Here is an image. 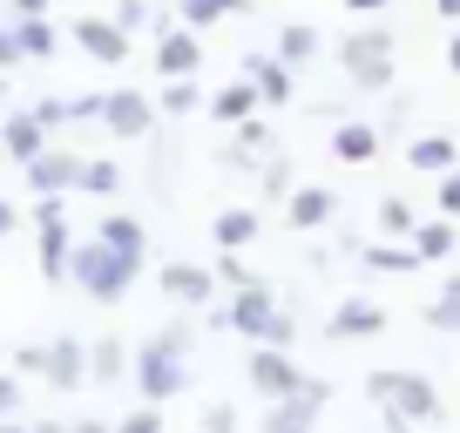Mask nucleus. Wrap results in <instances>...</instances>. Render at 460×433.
I'll return each instance as SVG.
<instances>
[{
  "instance_id": "obj_1",
  "label": "nucleus",
  "mask_w": 460,
  "mask_h": 433,
  "mask_svg": "<svg viewBox=\"0 0 460 433\" xmlns=\"http://www.w3.org/2000/svg\"><path fill=\"white\" fill-rule=\"evenodd\" d=\"M210 332H237V339H251V346H278V352L298 346V325H291V312L278 305L271 285L224 291V305L210 312Z\"/></svg>"
},
{
  "instance_id": "obj_2",
  "label": "nucleus",
  "mask_w": 460,
  "mask_h": 433,
  "mask_svg": "<svg viewBox=\"0 0 460 433\" xmlns=\"http://www.w3.org/2000/svg\"><path fill=\"white\" fill-rule=\"evenodd\" d=\"M366 400L386 413V433H420L440 420V393H433L427 373H366Z\"/></svg>"
},
{
  "instance_id": "obj_3",
  "label": "nucleus",
  "mask_w": 460,
  "mask_h": 433,
  "mask_svg": "<svg viewBox=\"0 0 460 433\" xmlns=\"http://www.w3.org/2000/svg\"><path fill=\"white\" fill-rule=\"evenodd\" d=\"M68 278H75V291H88L95 305H122V298H129V285L143 278V264L122 258V251L102 244V237H88V244H75Z\"/></svg>"
},
{
  "instance_id": "obj_4",
  "label": "nucleus",
  "mask_w": 460,
  "mask_h": 433,
  "mask_svg": "<svg viewBox=\"0 0 460 433\" xmlns=\"http://www.w3.org/2000/svg\"><path fill=\"white\" fill-rule=\"evenodd\" d=\"M400 34L393 28H359V34H345L339 48H332V61L345 68V82L366 88V95H379V88H393V68H400Z\"/></svg>"
},
{
  "instance_id": "obj_5",
  "label": "nucleus",
  "mask_w": 460,
  "mask_h": 433,
  "mask_svg": "<svg viewBox=\"0 0 460 433\" xmlns=\"http://www.w3.org/2000/svg\"><path fill=\"white\" fill-rule=\"evenodd\" d=\"M183 386H190V346H176L170 332L143 339V346H136V393H143L149 406H170Z\"/></svg>"
},
{
  "instance_id": "obj_6",
  "label": "nucleus",
  "mask_w": 460,
  "mask_h": 433,
  "mask_svg": "<svg viewBox=\"0 0 460 433\" xmlns=\"http://www.w3.org/2000/svg\"><path fill=\"white\" fill-rule=\"evenodd\" d=\"M244 379H251V393H258V400L271 406V400H291V393H298L312 373H305V366L291 359V352H278V346H251V366H244Z\"/></svg>"
},
{
  "instance_id": "obj_7",
  "label": "nucleus",
  "mask_w": 460,
  "mask_h": 433,
  "mask_svg": "<svg viewBox=\"0 0 460 433\" xmlns=\"http://www.w3.org/2000/svg\"><path fill=\"white\" fill-rule=\"evenodd\" d=\"M156 285H163V298H170V305H183V312H210V305H217V291H224L210 264H190V258H170V264L156 271Z\"/></svg>"
},
{
  "instance_id": "obj_8",
  "label": "nucleus",
  "mask_w": 460,
  "mask_h": 433,
  "mask_svg": "<svg viewBox=\"0 0 460 433\" xmlns=\"http://www.w3.org/2000/svg\"><path fill=\"white\" fill-rule=\"evenodd\" d=\"M325 400H332V386L312 373L291 400H271V406H264V427H258V433H312L318 413H325Z\"/></svg>"
},
{
  "instance_id": "obj_9",
  "label": "nucleus",
  "mask_w": 460,
  "mask_h": 433,
  "mask_svg": "<svg viewBox=\"0 0 460 433\" xmlns=\"http://www.w3.org/2000/svg\"><path fill=\"white\" fill-rule=\"evenodd\" d=\"M102 129L122 136V143H143V136L156 129V102H149L143 88H109V95H102Z\"/></svg>"
},
{
  "instance_id": "obj_10",
  "label": "nucleus",
  "mask_w": 460,
  "mask_h": 433,
  "mask_svg": "<svg viewBox=\"0 0 460 433\" xmlns=\"http://www.w3.org/2000/svg\"><path fill=\"white\" fill-rule=\"evenodd\" d=\"M82 163H88V156H75V149H55V143H48L21 176H28L34 197H75V190H82Z\"/></svg>"
},
{
  "instance_id": "obj_11",
  "label": "nucleus",
  "mask_w": 460,
  "mask_h": 433,
  "mask_svg": "<svg viewBox=\"0 0 460 433\" xmlns=\"http://www.w3.org/2000/svg\"><path fill=\"white\" fill-rule=\"evenodd\" d=\"M75 48H82L88 61H102V68H122V61H129V34L115 28L109 14H82L75 21Z\"/></svg>"
},
{
  "instance_id": "obj_12",
  "label": "nucleus",
  "mask_w": 460,
  "mask_h": 433,
  "mask_svg": "<svg viewBox=\"0 0 460 433\" xmlns=\"http://www.w3.org/2000/svg\"><path fill=\"white\" fill-rule=\"evenodd\" d=\"M386 332V305H373V298H339L332 305V325H325V339H379Z\"/></svg>"
},
{
  "instance_id": "obj_13",
  "label": "nucleus",
  "mask_w": 460,
  "mask_h": 433,
  "mask_svg": "<svg viewBox=\"0 0 460 433\" xmlns=\"http://www.w3.org/2000/svg\"><path fill=\"white\" fill-rule=\"evenodd\" d=\"M156 75L163 82H183V75H197L203 68V41H197V28H170V34H156Z\"/></svg>"
},
{
  "instance_id": "obj_14",
  "label": "nucleus",
  "mask_w": 460,
  "mask_h": 433,
  "mask_svg": "<svg viewBox=\"0 0 460 433\" xmlns=\"http://www.w3.org/2000/svg\"><path fill=\"white\" fill-rule=\"evenodd\" d=\"M285 216H291V231H325L332 216H339V190L332 183H298L285 197Z\"/></svg>"
},
{
  "instance_id": "obj_15",
  "label": "nucleus",
  "mask_w": 460,
  "mask_h": 433,
  "mask_svg": "<svg viewBox=\"0 0 460 433\" xmlns=\"http://www.w3.org/2000/svg\"><path fill=\"white\" fill-rule=\"evenodd\" d=\"M41 379H48L55 393L88 386V346H82V339H68V332H61V339H48V366H41Z\"/></svg>"
},
{
  "instance_id": "obj_16",
  "label": "nucleus",
  "mask_w": 460,
  "mask_h": 433,
  "mask_svg": "<svg viewBox=\"0 0 460 433\" xmlns=\"http://www.w3.org/2000/svg\"><path fill=\"white\" fill-rule=\"evenodd\" d=\"M237 75H251V82H258L264 109H285L291 88H298V68H285L278 55H244V61H237Z\"/></svg>"
},
{
  "instance_id": "obj_17",
  "label": "nucleus",
  "mask_w": 460,
  "mask_h": 433,
  "mask_svg": "<svg viewBox=\"0 0 460 433\" xmlns=\"http://www.w3.org/2000/svg\"><path fill=\"white\" fill-rule=\"evenodd\" d=\"M0 136H7V156H14L21 170H28V163L41 156L48 143H55V136H48V122L34 116V109H14V116H0Z\"/></svg>"
},
{
  "instance_id": "obj_18",
  "label": "nucleus",
  "mask_w": 460,
  "mask_h": 433,
  "mask_svg": "<svg viewBox=\"0 0 460 433\" xmlns=\"http://www.w3.org/2000/svg\"><path fill=\"white\" fill-rule=\"evenodd\" d=\"M258 109H264L258 82H251V75H237L230 88H217V95H210V109H203V116H210V122H224V129H237V122H251Z\"/></svg>"
},
{
  "instance_id": "obj_19",
  "label": "nucleus",
  "mask_w": 460,
  "mask_h": 433,
  "mask_svg": "<svg viewBox=\"0 0 460 433\" xmlns=\"http://www.w3.org/2000/svg\"><path fill=\"white\" fill-rule=\"evenodd\" d=\"M278 61H285V68H312L318 55H325V34H318V21H285V28H278V48H271Z\"/></svg>"
},
{
  "instance_id": "obj_20",
  "label": "nucleus",
  "mask_w": 460,
  "mask_h": 433,
  "mask_svg": "<svg viewBox=\"0 0 460 433\" xmlns=\"http://www.w3.org/2000/svg\"><path fill=\"white\" fill-rule=\"evenodd\" d=\"M359 264L366 271H386V278H406V271H420V251H413V237H373V244H359Z\"/></svg>"
},
{
  "instance_id": "obj_21",
  "label": "nucleus",
  "mask_w": 460,
  "mask_h": 433,
  "mask_svg": "<svg viewBox=\"0 0 460 433\" xmlns=\"http://www.w3.org/2000/svg\"><path fill=\"white\" fill-rule=\"evenodd\" d=\"M379 143H386V129H379V122H359V116H345L339 129H332V156L339 163H373Z\"/></svg>"
},
{
  "instance_id": "obj_22",
  "label": "nucleus",
  "mask_w": 460,
  "mask_h": 433,
  "mask_svg": "<svg viewBox=\"0 0 460 433\" xmlns=\"http://www.w3.org/2000/svg\"><path fill=\"white\" fill-rule=\"evenodd\" d=\"M406 163L440 183L447 170H460V143H454V136H413V143H406Z\"/></svg>"
},
{
  "instance_id": "obj_23",
  "label": "nucleus",
  "mask_w": 460,
  "mask_h": 433,
  "mask_svg": "<svg viewBox=\"0 0 460 433\" xmlns=\"http://www.w3.org/2000/svg\"><path fill=\"white\" fill-rule=\"evenodd\" d=\"M258 231H264V216L251 210V203H230V210H217V216H210V237H217V251H244Z\"/></svg>"
},
{
  "instance_id": "obj_24",
  "label": "nucleus",
  "mask_w": 460,
  "mask_h": 433,
  "mask_svg": "<svg viewBox=\"0 0 460 433\" xmlns=\"http://www.w3.org/2000/svg\"><path fill=\"white\" fill-rule=\"evenodd\" d=\"M95 237H102V244H115L122 258H136L149 271V231H143V216H122V210H115V216H102Z\"/></svg>"
},
{
  "instance_id": "obj_25",
  "label": "nucleus",
  "mask_w": 460,
  "mask_h": 433,
  "mask_svg": "<svg viewBox=\"0 0 460 433\" xmlns=\"http://www.w3.org/2000/svg\"><path fill=\"white\" fill-rule=\"evenodd\" d=\"M203 109H210V95L197 88V75H183V82H163V88H156V116H170V122L203 116Z\"/></svg>"
},
{
  "instance_id": "obj_26",
  "label": "nucleus",
  "mask_w": 460,
  "mask_h": 433,
  "mask_svg": "<svg viewBox=\"0 0 460 433\" xmlns=\"http://www.w3.org/2000/svg\"><path fill=\"white\" fill-rule=\"evenodd\" d=\"M454 244H460L454 216H420V231H413V251H420L427 264H447V258H454Z\"/></svg>"
},
{
  "instance_id": "obj_27",
  "label": "nucleus",
  "mask_w": 460,
  "mask_h": 433,
  "mask_svg": "<svg viewBox=\"0 0 460 433\" xmlns=\"http://www.w3.org/2000/svg\"><path fill=\"white\" fill-rule=\"evenodd\" d=\"M122 373H129V352H122V339H95V346H88V386H115Z\"/></svg>"
},
{
  "instance_id": "obj_28",
  "label": "nucleus",
  "mask_w": 460,
  "mask_h": 433,
  "mask_svg": "<svg viewBox=\"0 0 460 433\" xmlns=\"http://www.w3.org/2000/svg\"><path fill=\"white\" fill-rule=\"evenodd\" d=\"M251 0H176V21H183V28H217V21H230V14H244Z\"/></svg>"
},
{
  "instance_id": "obj_29",
  "label": "nucleus",
  "mask_w": 460,
  "mask_h": 433,
  "mask_svg": "<svg viewBox=\"0 0 460 433\" xmlns=\"http://www.w3.org/2000/svg\"><path fill=\"white\" fill-rule=\"evenodd\" d=\"M427 325H433V332H454V339H460V271L447 278L440 291H433V305H427Z\"/></svg>"
},
{
  "instance_id": "obj_30",
  "label": "nucleus",
  "mask_w": 460,
  "mask_h": 433,
  "mask_svg": "<svg viewBox=\"0 0 460 433\" xmlns=\"http://www.w3.org/2000/svg\"><path fill=\"white\" fill-rule=\"evenodd\" d=\"M14 28H21V55L28 61H55V48H61L55 21H14Z\"/></svg>"
},
{
  "instance_id": "obj_31",
  "label": "nucleus",
  "mask_w": 460,
  "mask_h": 433,
  "mask_svg": "<svg viewBox=\"0 0 460 433\" xmlns=\"http://www.w3.org/2000/svg\"><path fill=\"white\" fill-rule=\"evenodd\" d=\"M34 237H68V197H34Z\"/></svg>"
},
{
  "instance_id": "obj_32",
  "label": "nucleus",
  "mask_w": 460,
  "mask_h": 433,
  "mask_svg": "<svg viewBox=\"0 0 460 433\" xmlns=\"http://www.w3.org/2000/svg\"><path fill=\"white\" fill-rule=\"evenodd\" d=\"M379 231H386V237H413L420 231L413 203H406V197H379Z\"/></svg>"
},
{
  "instance_id": "obj_33",
  "label": "nucleus",
  "mask_w": 460,
  "mask_h": 433,
  "mask_svg": "<svg viewBox=\"0 0 460 433\" xmlns=\"http://www.w3.org/2000/svg\"><path fill=\"white\" fill-rule=\"evenodd\" d=\"M82 190L88 197H115V190H122V170H115L109 156H88L82 163Z\"/></svg>"
},
{
  "instance_id": "obj_34",
  "label": "nucleus",
  "mask_w": 460,
  "mask_h": 433,
  "mask_svg": "<svg viewBox=\"0 0 460 433\" xmlns=\"http://www.w3.org/2000/svg\"><path fill=\"white\" fill-rule=\"evenodd\" d=\"M210 271H217V285H224V291H251V285H264V278L251 271V264L237 258V251H224V258H217Z\"/></svg>"
},
{
  "instance_id": "obj_35",
  "label": "nucleus",
  "mask_w": 460,
  "mask_h": 433,
  "mask_svg": "<svg viewBox=\"0 0 460 433\" xmlns=\"http://www.w3.org/2000/svg\"><path fill=\"white\" fill-rule=\"evenodd\" d=\"M230 149H244V156H258V163H264V149H271V122H264V116L237 122V143H230Z\"/></svg>"
},
{
  "instance_id": "obj_36",
  "label": "nucleus",
  "mask_w": 460,
  "mask_h": 433,
  "mask_svg": "<svg viewBox=\"0 0 460 433\" xmlns=\"http://www.w3.org/2000/svg\"><path fill=\"white\" fill-rule=\"evenodd\" d=\"M115 433H163V406H129V413H122V420H115Z\"/></svg>"
},
{
  "instance_id": "obj_37",
  "label": "nucleus",
  "mask_w": 460,
  "mask_h": 433,
  "mask_svg": "<svg viewBox=\"0 0 460 433\" xmlns=\"http://www.w3.org/2000/svg\"><path fill=\"white\" fill-rule=\"evenodd\" d=\"M34 116H41L48 136H55V129H68V122H75V102L68 95H41V102H34Z\"/></svg>"
},
{
  "instance_id": "obj_38",
  "label": "nucleus",
  "mask_w": 460,
  "mask_h": 433,
  "mask_svg": "<svg viewBox=\"0 0 460 433\" xmlns=\"http://www.w3.org/2000/svg\"><path fill=\"white\" fill-rule=\"evenodd\" d=\"M258 183H264V197H291V170H285V156H264V170H258Z\"/></svg>"
},
{
  "instance_id": "obj_39",
  "label": "nucleus",
  "mask_w": 460,
  "mask_h": 433,
  "mask_svg": "<svg viewBox=\"0 0 460 433\" xmlns=\"http://www.w3.org/2000/svg\"><path fill=\"white\" fill-rule=\"evenodd\" d=\"M21 61H28V55H21V28H14V21H0V75L21 68Z\"/></svg>"
},
{
  "instance_id": "obj_40",
  "label": "nucleus",
  "mask_w": 460,
  "mask_h": 433,
  "mask_svg": "<svg viewBox=\"0 0 460 433\" xmlns=\"http://www.w3.org/2000/svg\"><path fill=\"white\" fill-rule=\"evenodd\" d=\"M433 203H440V216H454V224H460V170H447V176H440Z\"/></svg>"
},
{
  "instance_id": "obj_41",
  "label": "nucleus",
  "mask_w": 460,
  "mask_h": 433,
  "mask_svg": "<svg viewBox=\"0 0 460 433\" xmlns=\"http://www.w3.org/2000/svg\"><path fill=\"white\" fill-rule=\"evenodd\" d=\"M203 433H237V406L210 400V406H203Z\"/></svg>"
},
{
  "instance_id": "obj_42",
  "label": "nucleus",
  "mask_w": 460,
  "mask_h": 433,
  "mask_svg": "<svg viewBox=\"0 0 460 433\" xmlns=\"http://www.w3.org/2000/svg\"><path fill=\"white\" fill-rule=\"evenodd\" d=\"M102 95H109V88H82V95H68L75 102V122H102Z\"/></svg>"
},
{
  "instance_id": "obj_43",
  "label": "nucleus",
  "mask_w": 460,
  "mask_h": 433,
  "mask_svg": "<svg viewBox=\"0 0 460 433\" xmlns=\"http://www.w3.org/2000/svg\"><path fill=\"white\" fill-rule=\"evenodd\" d=\"M0 420H21V379L0 373Z\"/></svg>"
},
{
  "instance_id": "obj_44",
  "label": "nucleus",
  "mask_w": 460,
  "mask_h": 433,
  "mask_svg": "<svg viewBox=\"0 0 460 433\" xmlns=\"http://www.w3.org/2000/svg\"><path fill=\"white\" fill-rule=\"evenodd\" d=\"M21 224H28V216H21V203H14V197H0V237H14Z\"/></svg>"
},
{
  "instance_id": "obj_45",
  "label": "nucleus",
  "mask_w": 460,
  "mask_h": 433,
  "mask_svg": "<svg viewBox=\"0 0 460 433\" xmlns=\"http://www.w3.org/2000/svg\"><path fill=\"white\" fill-rule=\"evenodd\" d=\"M7 7H14V21H48V7H55V0H7Z\"/></svg>"
},
{
  "instance_id": "obj_46",
  "label": "nucleus",
  "mask_w": 460,
  "mask_h": 433,
  "mask_svg": "<svg viewBox=\"0 0 460 433\" xmlns=\"http://www.w3.org/2000/svg\"><path fill=\"white\" fill-rule=\"evenodd\" d=\"M393 0H345V14H359V21H373V14H386Z\"/></svg>"
},
{
  "instance_id": "obj_47",
  "label": "nucleus",
  "mask_w": 460,
  "mask_h": 433,
  "mask_svg": "<svg viewBox=\"0 0 460 433\" xmlns=\"http://www.w3.org/2000/svg\"><path fill=\"white\" fill-rule=\"evenodd\" d=\"M14 366H28V373H41V366H48V346H21V352H14Z\"/></svg>"
},
{
  "instance_id": "obj_48",
  "label": "nucleus",
  "mask_w": 460,
  "mask_h": 433,
  "mask_svg": "<svg viewBox=\"0 0 460 433\" xmlns=\"http://www.w3.org/2000/svg\"><path fill=\"white\" fill-rule=\"evenodd\" d=\"M433 14H440L447 28H460V0H433Z\"/></svg>"
},
{
  "instance_id": "obj_49",
  "label": "nucleus",
  "mask_w": 460,
  "mask_h": 433,
  "mask_svg": "<svg viewBox=\"0 0 460 433\" xmlns=\"http://www.w3.org/2000/svg\"><path fill=\"white\" fill-rule=\"evenodd\" d=\"M68 433H115V427H102V420H95V413H82V420H75V427H68Z\"/></svg>"
},
{
  "instance_id": "obj_50",
  "label": "nucleus",
  "mask_w": 460,
  "mask_h": 433,
  "mask_svg": "<svg viewBox=\"0 0 460 433\" xmlns=\"http://www.w3.org/2000/svg\"><path fill=\"white\" fill-rule=\"evenodd\" d=\"M447 68H454V75H460V28H454V34H447Z\"/></svg>"
},
{
  "instance_id": "obj_51",
  "label": "nucleus",
  "mask_w": 460,
  "mask_h": 433,
  "mask_svg": "<svg viewBox=\"0 0 460 433\" xmlns=\"http://www.w3.org/2000/svg\"><path fill=\"white\" fill-rule=\"evenodd\" d=\"M0 102H7V75H0Z\"/></svg>"
},
{
  "instance_id": "obj_52",
  "label": "nucleus",
  "mask_w": 460,
  "mask_h": 433,
  "mask_svg": "<svg viewBox=\"0 0 460 433\" xmlns=\"http://www.w3.org/2000/svg\"><path fill=\"white\" fill-rule=\"evenodd\" d=\"M0 156H7V136H0Z\"/></svg>"
}]
</instances>
